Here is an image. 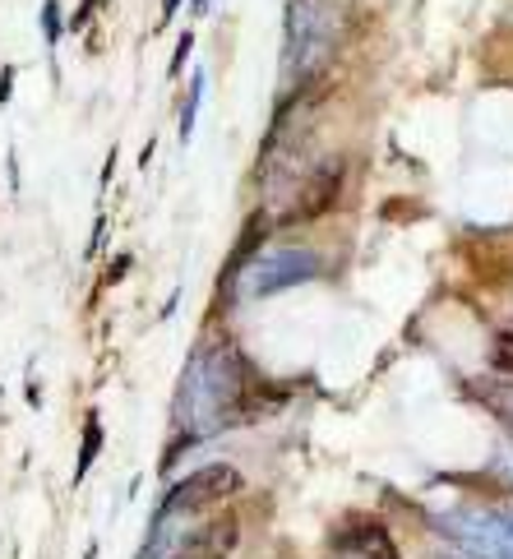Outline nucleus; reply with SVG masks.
<instances>
[{
	"label": "nucleus",
	"instance_id": "dca6fc26",
	"mask_svg": "<svg viewBox=\"0 0 513 559\" xmlns=\"http://www.w3.org/2000/svg\"><path fill=\"white\" fill-rule=\"evenodd\" d=\"M126 269H130V254H121V259H116V264H111V273H107V287H111V283H121Z\"/></svg>",
	"mask_w": 513,
	"mask_h": 559
},
{
	"label": "nucleus",
	"instance_id": "6e6552de",
	"mask_svg": "<svg viewBox=\"0 0 513 559\" xmlns=\"http://www.w3.org/2000/svg\"><path fill=\"white\" fill-rule=\"evenodd\" d=\"M338 186H343V167L329 163L324 171H310L306 186L296 190V204L287 209V223H310V217H320L333 199H338Z\"/></svg>",
	"mask_w": 513,
	"mask_h": 559
},
{
	"label": "nucleus",
	"instance_id": "ddd939ff",
	"mask_svg": "<svg viewBox=\"0 0 513 559\" xmlns=\"http://www.w3.org/2000/svg\"><path fill=\"white\" fill-rule=\"evenodd\" d=\"M490 366L513 379V329H500L496 337H490Z\"/></svg>",
	"mask_w": 513,
	"mask_h": 559
},
{
	"label": "nucleus",
	"instance_id": "1a4fd4ad",
	"mask_svg": "<svg viewBox=\"0 0 513 559\" xmlns=\"http://www.w3.org/2000/svg\"><path fill=\"white\" fill-rule=\"evenodd\" d=\"M467 393H472V397H481V403L496 412L500 421L513 426V384H509V379H472Z\"/></svg>",
	"mask_w": 513,
	"mask_h": 559
},
{
	"label": "nucleus",
	"instance_id": "f3484780",
	"mask_svg": "<svg viewBox=\"0 0 513 559\" xmlns=\"http://www.w3.org/2000/svg\"><path fill=\"white\" fill-rule=\"evenodd\" d=\"M10 84H14V70L5 66V70H0V103H10Z\"/></svg>",
	"mask_w": 513,
	"mask_h": 559
},
{
	"label": "nucleus",
	"instance_id": "423d86ee",
	"mask_svg": "<svg viewBox=\"0 0 513 559\" xmlns=\"http://www.w3.org/2000/svg\"><path fill=\"white\" fill-rule=\"evenodd\" d=\"M329 559H398V542L380 518H347V523L333 532L329 542Z\"/></svg>",
	"mask_w": 513,
	"mask_h": 559
},
{
	"label": "nucleus",
	"instance_id": "9d476101",
	"mask_svg": "<svg viewBox=\"0 0 513 559\" xmlns=\"http://www.w3.org/2000/svg\"><path fill=\"white\" fill-rule=\"evenodd\" d=\"M103 453V421H97V412H88L84 416V439H79V463H74V486L88 476V467H93V457Z\"/></svg>",
	"mask_w": 513,
	"mask_h": 559
},
{
	"label": "nucleus",
	"instance_id": "20e7f679",
	"mask_svg": "<svg viewBox=\"0 0 513 559\" xmlns=\"http://www.w3.org/2000/svg\"><path fill=\"white\" fill-rule=\"evenodd\" d=\"M320 254L310 250H269L260 259H250V264L236 273L241 277V296H250V301H264V296H278L287 287H301L310 283V277H320Z\"/></svg>",
	"mask_w": 513,
	"mask_h": 559
},
{
	"label": "nucleus",
	"instance_id": "f257e3e1",
	"mask_svg": "<svg viewBox=\"0 0 513 559\" xmlns=\"http://www.w3.org/2000/svg\"><path fill=\"white\" fill-rule=\"evenodd\" d=\"M250 384V366L231 343H204L176 393V416H181V435H204L231 421L236 397Z\"/></svg>",
	"mask_w": 513,
	"mask_h": 559
},
{
	"label": "nucleus",
	"instance_id": "a211bd4d",
	"mask_svg": "<svg viewBox=\"0 0 513 559\" xmlns=\"http://www.w3.org/2000/svg\"><path fill=\"white\" fill-rule=\"evenodd\" d=\"M500 463H504V472H509V476H513V444H509V449H504V453H500Z\"/></svg>",
	"mask_w": 513,
	"mask_h": 559
},
{
	"label": "nucleus",
	"instance_id": "f8f14e48",
	"mask_svg": "<svg viewBox=\"0 0 513 559\" xmlns=\"http://www.w3.org/2000/svg\"><path fill=\"white\" fill-rule=\"evenodd\" d=\"M204 84H208V74L194 70L190 74V88H186V107H181V139L194 134V116H200V103H204Z\"/></svg>",
	"mask_w": 513,
	"mask_h": 559
},
{
	"label": "nucleus",
	"instance_id": "39448f33",
	"mask_svg": "<svg viewBox=\"0 0 513 559\" xmlns=\"http://www.w3.org/2000/svg\"><path fill=\"white\" fill-rule=\"evenodd\" d=\"M241 486H246V476L236 472L231 463H208V467H200V472L181 476V481H176V486L167 490L163 513H176V518L208 513V509L227 504L231 495H241Z\"/></svg>",
	"mask_w": 513,
	"mask_h": 559
},
{
	"label": "nucleus",
	"instance_id": "6ab92c4d",
	"mask_svg": "<svg viewBox=\"0 0 513 559\" xmlns=\"http://www.w3.org/2000/svg\"><path fill=\"white\" fill-rule=\"evenodd\" d=\"M176 10H181V0H163V14H167V19H171Z\"/></svg>",
	"mask_w": 513,
	"mask_h": 559
},
{
	"label": "nucleus",
	"instance_id": "2eb2a0df",
	"mask_svg": "<svg viewBox=\"0 0 513 559\" xmlns=\"http://www.w3.org/2000/svg\"><path fill=\"white\" fill-rule=\"evenodd\" d=\"M190 47H194V37L190 33H181V43H176V51H171V74L186 66V56H190Z\"/></svg>",
	"mask_w": 513,
	"mask_h": 559
},
{
	"label": "nucleus",
	"instance_id": "7ed1b4c3",
	"mask_svg": "<svg viewBox=\"0 0 513 559\" xmlns=\"http://www.w3.org/2000/svg\"><path fill=\"white\" fill-rule=\"evenodd\" d=\"M440 532L449 536L463 559H513V509H458L440 518Z\"/></svg>",
	"mask_w": 513,
	"mask_h": 559
},
{
	"label": "nucleus",
	"instance_id": "0eeeda50",
	"mask_svg": "<svg viewBox=\"0 0 513 559\" xmlns=\"http://www.w3.org/2000/svg\"><path fill=\"white\" fill-rule=\"evenodd\" d=\"M236 542H241V523H236L231 513H223V518H208V523L186 532L181 542H176L171 559H231Z\"/></svg>",
	"mask_w": 513,
	"mask_h": 559
},
{
	"label": "nucleus",
	"instance_id": "4468645a",
	"mask_svg": "<svg viewBox=\"0 0 513 559\" xmlns=\"http://www.w3.org/2000/svg\"><path fill=\"white\" fill-rule=\"evenodd\" d=\"M43 33H47V43L56 47V37H61V5H56V0L43 5Z\"/></svg>",
	"mask_w": 513,
	"mask_h": 559
},
{
	"label": "nucleus",
	"instance_id": "aec40b11",
	"mask_svg": "<svg viewBox=\"0 0 513 559\" xmlns=\"http://www.w3.org/2000/svg\"><path fill=\"white\" fill-rule=\"evenodd\" d=\"M449 559H463V555H449Z\"/></svg>",
	"mask_w": 513,
	"mask_h": 559
},
{
	"label": "nucleus",
	"instance_id": "f03ea898",
	"mask_svg": "<svg viewBox=\"0 0 513 559\" xmlns=\"http://www.w3.org/2000/svg\"><path fill=\"white\" fill-rule=\"evenodd\" d=\"M351 28V0H291L287 10V70L310 74L347 37Z\"/></svg>",
	"mask_w": 513,
	"mask_h": 559
},
{
	"label": "nucleus",
	"instance_id": "9b49d317",
	"mask_svg": "<svg viewBox=\"0 0 513 559\" xmlns=\"http://www.w3.org/2000/svg\"><path fill=\"white\" fill-rule=\"evenodd\" d=\"M264 231H269V217H264V213H254V217H250V227L241 231V246L231 250V264H227V273H241V264H250V254L260 250Z\"/></svg>",
	"mask_w": 513,
	"mask_h": 559
}]
</instances>
